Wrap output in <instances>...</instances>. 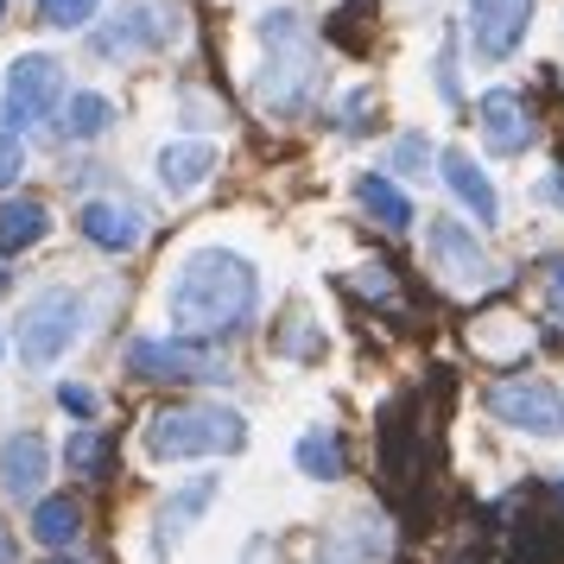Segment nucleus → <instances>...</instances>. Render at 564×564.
I'll list each match as a JSON object with an SVG mask.
<instances>
[{"instance_id":"obj_9","label":"nucleus","mask_w":564,"mask_h":564,"mask_svg":"<svg viewBox=\"0 0 564 564\" xmlns=\"http://www.w3.org/2000/svg\"><path fill=\"white\" fill-rule=\"evenodd\" d=\"M533 32V0H469V45L488 64H508Z\"/></svg>"},{"instance_id":"obj_19","label":"nucleus","mask_w":564,"mask_h":564,"mask_svg":"<svg viewBox=\"0 0 564 564\" xmlns=\"http://www.w3.org/2000/svg\"><path fill=\"white\" fill-rule=\"evenodd\" d=\"M115 20H121V26L96 32V52H108V57L140 52V45H153V39H159V26H153V13H147V7H128V13H115Z\"/></svg>"},{"instance_id":"obj_20","label":"nucleus","mask_w":564,"mask_h":564,"mask_svg":"<svg viewBox=\"0 0 564 564\" xmlns=\"http://www.w3.org/2000/svg\"><path fill=\"white\" fill-rule=\"evenodd\" d=\"M299 469L317 476V482H336V476H343V437L336 432H305L299 437Z\"/></svg>"},{"instance_id":"obj_13","label":"nucleus","mask_w":564,"mask_h":564,"mask_svg":"<svg viewBox=\"0 0 564 564\" xmlns=\"http://www.w3.org/2000/svg\"><path fill=\"white\" fill-rule=\"evenodd\" d=\"M444 184H451V191H457V204L476 216V229H495V223H501V197H495L488 172L476 165V153L451 147V153H444Z\"/></svg>"},{"instance_id":"obj_7","label":"nucleus","mask_w":564,"mask_h":564,"mask_svg":"<svg viewBox=\"0 0 564 564\" xmlns=\"http://www.w3.org/2000/svg\"><path fill=\"white\" fill-rule=\"evenodd\" d=\"M128 375L140 381H223L229 368L209 356L204 343H184V336H140L128 349Z\"/></svg>"},{"instance_id":"obj_24","label":"nucleus","mask_w":564,"mask_h":564,"mask_svg":"<svg viewBox=\"0 0 564 564\" xmlns=\"http://www.w3.org/2000/svg\"><path fill=\"white\" fill-rule=\"evenodd\" d=\"M20 172H26V153H20V140H13V133H0V191L20 178Z\"/></svg>"},{"instance_id":"obj_25","label":"nucleus","mask_w":564,"mask_h":564,"mask_svg":"<svg viewBox=\"0 0 564 564\" xmlns=\"http://www.w3.org/2000/svg\"><path fill=\"white\" fill-rule=\"evenodd\" d=\"M57 406L77 412V419H89V412H96V393H89V387H77V381H64V387H57Z\"/></svg>"},{"instance_id":"obj_4","label":"nucleus","mask_w":564,"mask_h":564,"mask_svg":"<svg viewBox=\"0 0 564 564\" xmlns=\"http://www.w3.org/2000/svg\"><path fill=\"white\" fill-rule=\"evenodd\" d=\"M482 406H488L495 425L527 432V437H539V444L564 437V393L552 381H539V375H508V381H495L482 393Z\"/></svg>"},{"instance_id":"obj_8","label":"nucleus","mask_w":564,"mask_h":564,"mask_svg":"<svg viewBox=\"0 0 564 564\" xmlns=\"http://www.w3.org/2000/svg\"><path fill=\"white\" fill-rule=\"evenodd\" d=\"M64 96V64L45 52L32 57H13V70H7V108H0V121L7 128H26V121H45Z\"/></svg>"},{"instance_id":"obj_22","label":"nucleus","mask_w":564,"mask_h":564,"mask_svg":"<svg viewBox=\"0 0 564 564\" xmlns=\"http://www.w3.org/2000/svg\"><path fill=\"white\" fill-rule=\"evenodd\" d=\"M108 457V437L96 432V425H83V432H70V444H64V463H70V476H96Z\"/></svg>"},{"instance_id":"obj_6","label":"nucleus","mask_w":564,"mask_h":564,"mask_svg":"<svg viewBox=\"0 0 564 564\" xmlns=\"http://www.w3.org/2000/svg\"><path fill=\"white\" fill-rule=\"evenodd\" d=\"M77 330H83V299L77 292H39V299L20 311V330H13L20 361H26V368H52V361L77 343Z\"/></svg>"},{"instance_id":"obj_18","label":"nucleus","mask_w":564,"mask_h":564,"mask_svg":"<svg viewBox=\"0 0 564 564\" xmlns=\"http://www.w3.org/2000/svg\"><path fill=\"white\" fill-rule=\"evenodd\" d=\"M45 229H52L45 204H32V197H20V204H0V254H13V248H32V241H45Z\"/></svg>"},{"instance_id":"obj_5","label":"nucleus","mask_w":564,"mask_h":564,"mask_svg":"<svg viewBox=\"0 0 564 564\" xmlns=\"http://www.w3.org/2000/svg\"><path fill=\"white\" fill-rule=\"evenodd\" d=\"M425 260H432V273L451 292H488V285L501 280V267L476 241V229L469 223H451V216H432L425 223Z\"/></svg>"},{"instance_id":"obj_3","label":"nucleus","mask_w":564,"mask_h":564,"mask_svg":"<svg viewBox=\"0 0 564 564\" xmlns=\"http://www.w3.org/2000/svg\"><path fill=\"white\" fill-rule=\"evenodd\" d=\"M260 39H267V77H260V102L280 108V115L305 108L311 89H317V45H311V26L292 13V7H280V13H267Z\"/></svg>"},{"instance_id":"obj_31","label":"nucleus","mask_w":564,"mask_h":564,"mask_svg":"<svg viewBox=\"0 0 564 564\" xmlns=\"http://www.w3.org/2000/svg\"><path fill=\"white\" fill-rule=\"evenodd\" d=\"M0 20H7V0H0Z\"/></svg>"},{"instance_id":"obj_21","label":"nucleus","mask_w":564,"mask_h":564,"mask_svg":"<svg viewBox=\"0 0 564 564\" xmlns=\"http://www.w3.org/2000/svg\"><path fill=\"white\" fill-rule=\"evenodd\" d=\"M108 121H115V102L108 96H77V102L64 108V133L70 140H102Z\"/></svg>"},{"instance_id":"obj_23","label":"nucleus","mask_w":564,"mask_h":564,"mask_svg":"<svg viewBox=\"0 0 564 564\" xmlns=\"http://www.w3.org/2000/svg\"><path fill=\"white\" fill-rule=\"evenodd\" d=\"M96 7H102V0H39V20L57 26V32H70V26H89Z\"/></svg>"},{"instance_id":"obj_28","label":"nucleus","mask_w":564,"mask_h":564,"mask_svg":"<svg viewBox=\"0 0 564 564\" xmlns=\"http://www.w3.org/2000/svg\"><path fill=\"white\" fill-rule=\"evenodd\" d=\"M20 558V539H13V527H7V520H0V564H13Z\"/></svg>"},{"instance_id":"obj_2","label":"nucleus","mask_w":564,"mask_h":564,"mask_svg":"<svg viewBox=\"0 0 564 564\" xmlns=\"http://www.w3.org/2000/svg\"><path fill=\"white\" fill-rule=\"evenodd\" d=\"M248 444V425L235 406H216V400H178V406L153 412L147 425V457L159 463H184V457H229Z\"/></svg>"},{"instance_id":"obj_14","label":"nucleus","mask_w":564,"mask_h":564,"mask_svg":"<svg viewBox=\"0 0 564 564\" xmlns=\"http://www.w3.org/2000/svg\"><path fill=\"white\" fill-rule=\"evenodd\" d=\"M216 501V476H197V482H184L165 508H159V527H153V552L165 558L172 545H184V533H191V520Z\"/></svg>"},{"instance_id":"obj_11","label":"nucleus","mask_w":564,"mask_h":564,"mask_svg":"<svg viewBox=\"0 0 564 564\" xmlns=\"http://www.w3.org/2000/svg\"><path fill=\"white\" fill-rule=\"evenodd\" d=\"M0 488L13 495V501H45L39 488H45V437L39 432H13L0 444Z\"/></svg>"},{"instance_id":"obj_26","label":"nucleus","mask_w":564,"mask_h":564,"mask_svg":"<svg viewBox=\"0 0 564 564\" xmlns=\"http://www.w3.org/2000/svg\"><path fill=\"white\" fill-rule=\"evenodd\" d=\"M545 311L564 324V260H552V267H545Z\"/></svg>"},{"instance_id":"obj_17","label":"nucleus","mask_w":564,"mask_h":564,"mask_svg":"<svg viewBox=\"0 0 564 564\" xmlns=\"http://www.w3.org/2000/svg\"><path fill=\"white\" fill-rule=\"evenodd\" d=\"M356 197H361V209H368L381 229H412V204H406V191H400L393 178H381V172H361Z\"/></svg>"},{"instance_id":"obj_16","label":"nucleus","mask_w":564,"mask_h":564,"mask_svg":"<svg viewBox=\"0 0 564 564\" xmlns=\"http://www.w3.org/2000/svg\"><path fill=\"white\" fill-rule=\"evenodd\" d=\"M32 539H39V545H52V552L77 545V539H83V508L70 501V495H45V501L32 508Z\"/></svg>"},{"instance_id":"obj_1","label":"nucleus","mask_w":564,"mask_h":564,"mask_svg":"<svg viewBox=\"0 0 564 564\" xmlns=\"http://www.w3.org/2000/svg\"><path fill=\"white\" fill-rule=\"evenodd\" d=\"M254 305H260L254 267L229 248H197L165 292V311L184 336H235L254 317Z\"/></svg>"},{"instance_id":"obj_30","label":"nucleus","mask_w":564,"mask_h":564,"mask_svg":"<svg viewBox=\"0 0 564 564\" xmlns=\"http://www.w3.org/2000/svg\"><path fill=\"white\" fill-rule=\"evenodd\" d=\"M52 564H77V558H52Z\"/></svg>"},{"instance_id":"obj_15","label":"nucleus","mask_w":564,"mask_h":564,"mask_svg":"<svg viewBox=\"0 0 564 564\" xmlns=\"http://www.w3.org/2000/svg\"><path fill=\"white\" fill-rule=\"evenodd\" d=\"M209 172H216V147H209V140H178V147L159 153V184H165L172 197H191Z\"/></svg>"},{"instance_id":"obj_27","label":"nucleus","mask_w":564,"mask_h":564,"mask_svg":"<svg viewBox=\"0 0 564 564\" xmlns=\"http://www.w3.org/2000/svg\"><path fill=\"white\" fill-rule=\"evenodd\" d=\"M425 153H432V147H425L419 133H406V140H400V159H393V165H400V172H412V165H425Z\"/></svg>"},{"instance_id":"obj_29","label":"nucleus","mask_w":564,"mask_h":564,"mask_svg":"<svg viewBox=\"0 0 564 564\" xmlns=\"http://www.w3.org/2000/svg\"><path fill=\"white\" fill-rule=\"evenodd\" d=\"M0 285H7V260H0Z\"/></svg>"},{"instance_id":"obj_10","label":"nucleus","mask_w":564,"mask_h":564,"mask_svg":"<svg viewBox=\"0 0 564 564\" xmlns=\"http://www.w3.org/2000/svg\"><path fill=\"white\" fill-rule=\"evenodd\" d=\"M476 128H482V147L501 159H520L527 147H539V121L527 96H513V89H488L482 102H476Z\"/></svg>"},{"instance_id":"obj_12","label":"nucleus","mask_w":564,"mask_h":564,"mask_svg":"<svg viewBox=\"0 0 564 564\" xmlns=\"http://www.w3.org/2000/svg\"><path fill=\"white\" fill-rule=\"evenodd\" d=\"M77 229H83V241H96L102 254H133L140 248V209L133 204H115V197H96V204H83V216H77Z\"/></svg>"}]
</instances>
